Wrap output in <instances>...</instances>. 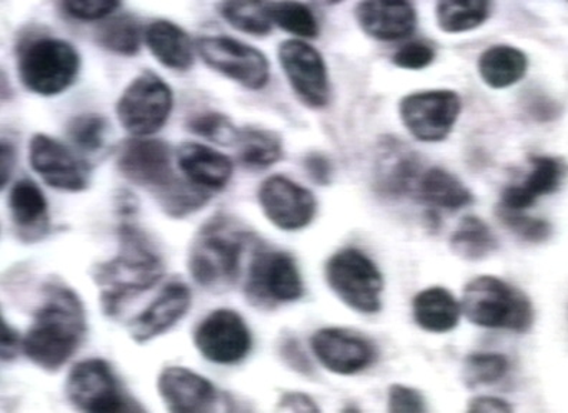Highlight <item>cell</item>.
I'll list each match as a JSON object with an SVG mask.
<instances>
[{
  "label": "cell",
  "instance_id": "obj_1",
  "mask_svg": "<svg viewBox=\"0 0 568 413\" xmlns=\"http://www.w3.org/2000/svg\"><path fill=\"white\" fill-rule=\"evenodd\" d=\"M119 254L110 262L98 264L92 278L101 290V306L108 316L120 312L122 303L145 292L164 274L163 258L154 240L131 221L119 228Z\"/></svg>",
  "mask_w": 568,
  "mask_h": 413
},
{
  "label": "cell",
  "instance_id": "obj_2",
  "mask_svg": "<svg viewBox=\"0 0 568 413\" xmlns=\"http://www.w3.org/2000/svg\"><path fill=\"white\" fill-rule=\"evenodd\" d=\"M45 302L23 339V351L38 366L55 371L75 353L87 332L85 310L72 289L49 282Z\"/></svg>",
  "mask_w": 568,
  "mask_h": 413
},
{
  "label": "cell",
  "instance_id": "obj_3",
  "mask_svg": "<svg viewBox=\"0 0 568 413\" xmlns=\"http://www.w3.org/2000/svg\"><path fill=\"white\" fill-rule=\"evenodd\" d=\"M254 233L233 215L219 213L205 221L191 241L189 270L210 292H225L237 282L244 250Z\"/></svg>",
  "mask_w": 568,
  "mask_h": 413
},
{
  "label": "cell",
  "instance_id": "obj_4",
  "mask_svg": "<svg viewBox=\"0 0 568 413\" xmlns=\"http://www.w3.org/2000/svg\"><path fill=\"white\" fill-rule=\"evenodd\" d=\"M17 66L19 80L29 92L55 97L75 82L81 58L63 39L38 37L19 46Z\"/></svg>",
  "mask_w": 568,
  "mask_h": 413
},
{
  "label": "cell",
  "instance_id": "obj_5",
  "mask_svg": "<svg viewBox=\"0 0 568 413\" xmlns=\"http://www.w3.org/2000/svg\"><path fill=\"white\" fill-rule=\"evenodd\" d=\"M463 312L477 326L527 332L534 321L530 300L493 275L474 279L464 290Z\"/></svg>",
  "mask_w": 568,
  "mask_h": 413
},
{
  "label": "cell",
  "instance_id": "obj_6",
  "mask_svg": "<svg viewBox=\"0 0 568 413\" xmlns=\"http://www.w3.org/2000/svg\"><path fill=\"white\" fill-rule=\"evenodd\" d=\"M173 107L174 95L169 83L145 69L122 91L115 112L121 127L129 134L146 138L156 134L166 124Z\"/></svg>",
  "mask_w": 568,
  "mask_h": 413
},
{
  "label": "cell",
  "instance_id": "obj_7",
  "mask_svg": "<svg viewBox=\"0 0 568 413\" xmlns=\"http://www.w3.org/2000/svg\"><path fill=\"white\" fill-rule=\"evenodd\" d=\"M303 296V282L291 254L257 245L250 263L246 298L256 308H274Z\"/></svg>",
  "mask_w": 568,
  "mask_h": 413
},
{
  "label": "cell",
  "instance_id": "obj_8",
  "mask_svg": "<svg viewBox=\"0 0 568 413\" xmlns=\"http://www.w3.org/2000/svg\"><path fill=\"white\" fill-rule=\"evenodd\" d=\"M67 393L81 413H145L139 402L122 391L111 367L98 359L72 369Z\"/></svg>",
  "mask_w": 568,
  "mask_h": 413
},
{
  "label": "cell",
  "instance_id": "obj_9",
  "mask_svg": "<svg viewBox=\"0 0 568 413\" xmlns=\"http://www.w3.org/2000/svg\"><path fill=\"white\" fill-rule=\"evenodd\" d=\"M326 280L342 302L361 313L381 309L384 279L367 255L355 249H345L332 255L326 264Z\"/></svg>",
  "mask_w": 568,
  "mask_h": 413
},
{
  "label": "cell",
  "instance_id": "obj_10",
  "mask_svg": "<svg viewBox=\"0 0 568 413\" xmlns=\"http://www.w3.org/2000/svg\"><path fill=\"white\" fill-rule=\"evenodd\" d=\"M197 51L205 66L240 85L261 91L271 81V63L258 49L229 37H203Z\"/></svg>",
  "mask_w": 568,
  "mask_h": 413
},
{
  "label": "cell",
  "instance_id": "obj_11",
  "mask_svg": "<svg viewBox=\"0 0 568 413\" xmlns=\"http://www.w3.org/2000/svg\"><path fill=\"white\" fill-rule=\"evenodd\" d=\"M462 112V98L454 91H425L405 97L400 118L410 134L424 142L445 140Z\"/></svg>",
  "mask_w": 568,
  "mask_h": 413
},
{
  "label": "cell",
  "instance_id": "obj_12",
  "mask_svg": "<svg viewBox=\"0 0 568 413\" xmlns=\"http://www.w3.org/2000/svg\"><path fill=\"white\" fill-rule=\"evenodd\" d=\"M278 61L298 100L315 110L327 105L329 77L325 61L315 48L301 39H288L278 47Z\"/></svg>",
  "mask_w": 568,
  "mask_h": 413
},
{
  "label": "cell",
  "instance_id": "obj_13",
  "mask_svg": "<svg viewBox=\"0 0 568 413\" xmlns=\"http://www.w3.org/2000/svg\"><path fill=\"white\" fill-rule=\"evenodd\" d=\"M29 164L52 189L81 193L90 185V167L61 141L36 134L29 142Z\"/></svg>",
  "mask_w": 568,
  "mask_h": 413
},
{
  "label": "cell",
  "instance_id": "obj_14",
  "mask_svg": "<svg viewBox=\"0 0 568 413\" xmlns=\"http://www.w3.org/2000/svg\"><path fill=\"white\" fill-rule=\"evenodd\" d=\"M257 197L264 215L283 231L305 229L315 219V195L287 177H268L258 189Z\"/></svg>",
  "mask_w": 568,
  "mask_h": 413
},
{
  "label": "cell",
  "instance_id": "obj_15",
  "mask_svg": "<svg viewBox=\"0 0 568 413\" xmlns=\"http://www.w3.org/2000/svg\"><path fill=\"white\" fill-rule=\"evenodd\" d=\"M116 169L130 183L156 191L175 179L170 147L155 138H132L121 147Z\"/></svg>",
  "mask_w": 568,
  "mask_h": 413
},
{
  "label": "cell",
  "instance_id": "obj_16",
  "mask_svg": "<svg viewBox=\"0 0 568 413\" xmlns=\"http://www.w3.org/2000/svg\"><path fill=\"white\" fill-rule=\"evenodd\" d=\"M194 341L205 359L222 365L242 361L252 346V338L243 318L229 309L210 313L199 324Z\"/></svg>",
  "mask_w": 568,
  "mask_h": 413
},
{
  "label": "cell",
  "instance_id": "obj_17",
  "mask_svg": "<svg viewBox=\"0 0 568 413\" xmlns=\"http://www.w3.org/2000/svg\"><path fill=\"white\" fill-rule=\"evenodd\" d=\"M312 349L322 365L337 375H354L375 361V347L359 334L344 329H322L312 338Z\"/></svg>",
  "mask_w": 568,
  "mask_h": 413
},
{
  "label": "cell",
  "instance_id": "obj_18",
  "mask_svg": "<svg viewBox=\"0 0 568 413\" xmlns=\"http://www.w3.org/2000/svg\"><path fill=\"white\" fill-rule=\"evenodd\" d=\"M159 391L171 413H217V392L212 383L184 367H166Z\"/></svg>",
  "mask_w": 568,
  "mask_h": 413
},
{
  "label": "cell",
  "instance_id": "obj_19",
  "mask_svg": "<svg viewBox=\"0 0 568 413\" xmlns=\"http://www.w3.org/2000/svg\"><path fill=\"white\" fill-rule=\"evenodd\" d=\"M420 162L404 142L388 138L382 141L376 157V187L382 194L399 197L418 187Z\"/></svg>",
  "mask_w": 568,
  "mask_h": 413
},
{
  "label": "cell",
  "instance_id": "obj_20",
  "mask_svg": "<svg viewBox=\"0 0 568 413\" xmlns=\"http://www.w3.org/2000/svg\"><path fill=\"white\" fill-rule=\"evenodd\" d=\"M191 292L183 282H171L161 290L159 298L144 312L131 321L130 333L135 342H149L169 331L187 313Z\"/></svg>",
  "mask_w": 568,
  "mask_h": 413
},
{
  "label": "cell",
  "instance_id": "obj_21",
  "mask_svg": "<svg viewBox=\"0 0 568 413\" xmlns=\"http://www.w3.org/2000/svg\"><path fill=\"white\" fill-rule=\"evenodd\" d=\"M178 162L185 179L210 193L223 190L233 177L232 159L200 142H183L178 150Z\"/></svg>",
  "mask_w": 568,
  "mask_h": 413
},
{
  "label": "cell",
  "instance_id": "obj_22",
  "mask_svg": "<svg viewBox=\"0 0 568 413\" xmlns=\"http://www.w3.org/2000/svg\"><path fill=\"white\" fill-rule=\"evenodd\" d=\"M362 31L378 41H398L415 31L416 12L410 3L362 2L356 8Z\"/></svg>",
  "mask_w": 568,
  "mask_h": 413
},
{
  "label": "cell",
  "instance_id": "obj_23",
  "mask_svg": "<svg viewBox=\"0 0 568 413\" xmlns=\"http://www.w3.org/2000/svg\"><path fill=\"white\" fill-rule=\"evenodd\" d=\"M532 169L521 184L504 191L501 209L520 211L530 209L542 195L555 193L565 177V165L551 157H534Z\"/></svg>",
  "mask_w": 568,
  "mask_h": 413
},
{
  "label": "cell",
  "instance_id": "obj_24",
  "mask_svg": "<svg viewBox=\"0 0 568 413\" xmlns=\"http://www.w3.org/2000/svg\"><path fill=\"white\" fill-rule=\"evenodd\" d=\"M11 218L23 240H39L48 231V201L36 181L22 179L13 184L8 199Z\"/></svg>",
  "mask_w": 568,
  "mask_h": 413
},
{
  "label": "cell",
  "instance_id": "obj_25",
  "mask_svg": "<svg viewBox=\"0 0 568 413\" xmlns=\"http://www.w3.org/2000/svg\"><path fill=\"white\" fill-rule=\"evenodd\" d=\"M144 41L161 66L180 72L193 67V42L178 23L165 19L151 22L145 29Z\"/></svg>",
  "mask_w": 568,
  "mask_h": 413
},
{
  "label": "cell",
  "instance_id": "obj_26",
  "mask_svg": "<svg viewBox=\"0 0 568 413\" xmlns=\"http://www.w3.org/2000/svg\"><path fill=\"white\" fill-rule=\"evenodd\" d=\"M462 306L447 289L430 288L414 300L415 322L424 331L445 333L457 326Z\"/></svg>",
  "mask_w": 568,
  "mask_h": 413
},
{
  "label": "cell",
  "instance_id": "obj_27",
  "mask_svg": "<svg viewBox=\"0 0 568 413\" xmlns=\"http://www.w3.org/2000/svg\"><path fill=\"white\" fill-rule=\"evenodd\" d=\"M527 57L520 49L497 46L479 57L478 71L488 87L501 90L521 80L527 72Z\"/></svg>",
  "mask_w": 568,
  "mask_h": 413
},
{
  "label": "cell",
  "instance_id": "obj_28",
  "mask_svg": "<svg viewBox=\"0 0 568 413\" xmlns=\"http://www.w3.org/2000/svg\"><path fill=\"white\" fill-rule=\"evenodd\" d=\"M416 191L424 203L435 209L457 211L473 203V194L467 187L457 177L440 169L426 171Z\"/></svg>",
  "mask_w": 568,
  "mask_h": 413
},
{
  "label": "cell",
  "instance_id": "obj_29",
  "mask_svg": "<svg viewBox=\"0 0 568 413\" xmlns=\"http://www.w3.org/2000/svg\"><path fill=\"white\" fill-rule=\"evenodd\" d=\"M239 160L248 170H266L283 159V140L277 132L257 127L240 128Z\"/></svg>",
  "mask_w": 568,
  "mask_h": 413
},
{
  "label": "cell",
  "instance_id": "obj_30",
  "mask_svg": "<svg viewBox=\"0 0 568 413\" xmlns=\"http://www.w3.org/2000/svg\"><path fill=\"white\" fill-rule=\"evenodd\" d=\"M145 31L131 14H119L98 24L95 42L120 57H134L141 51Z\"/></svg>",
  "mask_w": 568,
  "mask_h": 413
},
{
  "label": "cell",
  "instance_id": "obj_31",
  "mask_svg": "<svg viewBox=\"0 0 568 413\" xmlns=\"http://www.w3.org/2000/svg\"><path fill=\"white\" fill-rule=\"evenodd\" d=\"M156 201L171 219H184L202 210L212 200V193L202 187L191 183L187 179L175 177L164 189L156 191Z\"/></svg>",
  "mask_w": 568,
  "mask_h": 413
},
{
  "label": "cell",
  "instance_id": "obj_32",
  "mask_svg": "<svg viewBox=\"0 0 568 413\" xmlns=\"http://www.w3.org/2000/svg\"><path fill=\"white\" fill-rule=\"evenodd\" d=\"M497 239L478 218H465L450 238V249L468 262H478L497 250Z\"/></svg>",
  "mask_w": 568,
  "mask_h": 413
},
{
  "label": "cell",
  "instance_id": "obj_33",
  "mask_svg": "<svg viewBox=\"0 0 568 413\" xmlns=\"http://www.w3.org/2000/svg\"><path fill=\"white\" fill-rule=\"evenodd\" d=\"M217 11L225 22L240 32L252 37H266L272 32L273 22L267 12V3L222 2Z\"/></svg>",
  "mask_w": 568,
  "mask_h": 413
},
{
  "label": "cell",
  "instance_id": "obj_34",
  "mask_svg": "<svg viewBox=\"0 0 568 413\" xmlns=\"http://www.w3.org/2000/svg\"><path fill=\"white\" fill-rule=\"evenodd\" d=\"M488 2H440L437 7L439 28L448 33L473 31L489 17Z\"/></svg>",
  "mask_w": 568,
  "mask_h": 413
},
{
  "label": "cell",
  "instance_id": "obj_35",
  "mask_svg": "<svg viewBox=\"0 0 568 413\" xmlns=\"http://www.w3.org/2000/svg\"><path fill=\"white\" fill-rule=\"evenodd\" d=\"M267 12L273 24L298 38L313 39L320 34V23L306 4L273 2L267 3Z\"/></svg>",
  "mask_w": 568,
  "mask_h": 413
},
{
  "label": "cell",
  "instance_id": "obj_36",
  "mask_svg": "<svg viewBox=\"0 0 568 413\" xmlns=\"http://www.w3.org/2000/svg\"><path fill=\"white\" fill-rule=\"evenodd\" d=\"M185 127L191 134L222 147L236 145L239 128L222 112L205 111L190 117Z\"/></svg>",
  "mask_w": 568,
  "mask_h": 413
},
{
  "label": "cell",
  "instance_id": "obj_37",
  "mask_svg": "<svg viewBox=\"0 0 568 413\" xmlns=\"http://www.w3.org/2000/svg\"><path fill=\"white\" fill-rule=\"evenodd\" d=\"M108 120L101 114L72 117L67 124V135L75 149L88 152L100 151L105 144Z\"/></svg>",
  "mask_w": 568,
  "mask_h": 413
},
{
  "label": "cell",
  "instance_id": "obj_38",
  "mask_svg": "<svg viewBox=\"0 0 568 413\" xmlns=\"http://www.w3.org/2000/svg\"><path fill=\"white\" fill-rule=\"evenodd\" d=\"M508 371L506 356L496 353H477L464 363V381L469 387L499 381Z\"/></svg>",
  "mask_w": 568,
  "mask_h": 413
},
{
  "label": "cell",
  "instance_id": "obj_39",
  "mask_svg": "<svg viewBox=\"0 0 568 413\" xmlns=\"http://www.w3.org/2000/svg\"><path fill=\"white\" fill-rule=\"evenodd\" d=\"M61 11L75 21L94 22L105 21L116 9L121 8L120 2L114 0H67L60 3Z\"/></svg>",
  "mask_w": 568,
  "mask_h": 413
},
{
  "label": "cell",
  "instance_id": "obj_40",
  "mask_svg": "<svg viewBox=\"0 0 568 413\" xmlns=\"http://www.w3.org/2000/svg\"><path fill=\"white\" fill-rule=\"evenodd\" d=\"M499 218L503 219L513 233H516L523 240L537 243V241L546 240L550 235V225L546 221L524 218V215L516 213V211L507 210H503Z\"/></svg>",
  "mask_w": 568,
  "mask_h": 413
},
{
  "label": "cell",
  "instance_id": "obj_41",
  "mask_svg": "<svg viewBox=\"0 0 568 413\" xmlns=\"http://www.w3.org/2000/svg\"><path fill=\"white\" fill-rule=\"evenodd\" d=\"M389 413H428L424 396L413 387L392 385L388 395Z\"/></svg>",
  "mask_w": 568,
  "mask_h": 413
},
{
  "label": "cell",
  "instance_id": "obj_42",
  "mask_svg": "<svg viewBox=\"0 0 568 413\" xmlns=\"http://www.w3.org/2000/svg\"><path fill=\"white\" fill-rule=\"evenodd\" d=\"M435 58L434 49L424 42H410L408 46L400 48L394 56L396 67L404 69H424L433 63Z\"/></svg>",
  "mask_w": 568,
  "mask_h": 413
},
{
  "label": "cell",
  "instance_id": "obj_43",
  "mask_svg": "<svg viewBox=\"0 0 568 413\" xmlns=\"http://www.w3.org/2000/svg\"><path fill=\"white\" fill-rule=\"evenodd\" d=\"M305 169L315 183L322 185L329 184L332 165L325 155L317 154V152L308 154L305 159Z\"/></svg>",
  "mask_w": 568,
  "mask_h": 413
},
{
  "label": "cell",
  "instance_id": "obj_44",
  "mask_svg": "<svg viewBox=\"0 0 568 413\" xmlns=\"http://www.w3.org/2000/svg\"><path fill=\"white\" fill-rule=\"evenodd\" d=\"M467 413H513V410L506 401L481 396L469 403Z\"/></svg>",
  "mask_w": 568,
  "mask_h": 413
},
{
  "label": "cell",
  "instance_id": "obj_45",
  "mask_svg": "<svg viewBox=\"0 0 568 413\" xmlns=\"http://www.w3.org/2000/svg\"><path fill=\"white\" fill-rule=\"evenodd\" d=\"M281 406L282 413H321L315 402H312L305 395H298V393L284 396Z\"/></svg>",
  "mask_w": 568,
  "mask_h": 413
},
{
  "label": "cell",
  "instance_id": "obj_46",
  "mask_svg": "<svg viewBox=\"0 0 568 413\" xmlns=\"http://www.w3.org/2000/svg\"><path fill=\"white\" fill-rule=\"evenodd\" d=\"M115 209L122 221H130L139 211V200L129 190H120L119 194H115Z\"/></svg>",
  "mask_w": 568,
  "mask_h": 413
},
{
  "label": "cell",
  "instance_id": "obj_47",
  "mask_svg": "<svg viewBox=\"0 0 568 413\" xmlns=\"http://www.w3.org/2000/svg\"><path fill=\"white\" fill-rule=\"evenodd\" d=\"M2 164H0V183H2V190L4 185L9 183L11 180L12 171L14 169V161H17V154H14V149L11 142L2 141Z\"/></svg>",
  "mask_w": 568,
  "mask_h": 413
},
{
  "label": "cell",
  "instance_id": "obj_48",
  "mask_svg": "<svg viewBox=\"0 0 568 413\" xmlns=\"http://www.w3.org/2000/svg\"><path fill=\"white\" fill-rule=\"evenodd\" d=\"M19 338L17 332L4 321H2V356L9 359L14 355L18 349Z\"/></svg>",
  "mask_w": 568,
  "mask_h": 413
},
{
  "label": "cell",
  "instance_id": "obj_49",
  "mask_svg": "<svg viewBox=\"0 0 568 413\" xmlns=\"http://www.w3.org/2000/svg\"><path fill=\"white\" fill-rule=\"evenodd\" d=\"M342 413H361V411H359V410H357V407H356V406H352V405H351V406H346V407H345V410H344V412H342Z\"/></svg>",
  "mask_w": 568,
  "mask_h": 413
}]
</instances>
